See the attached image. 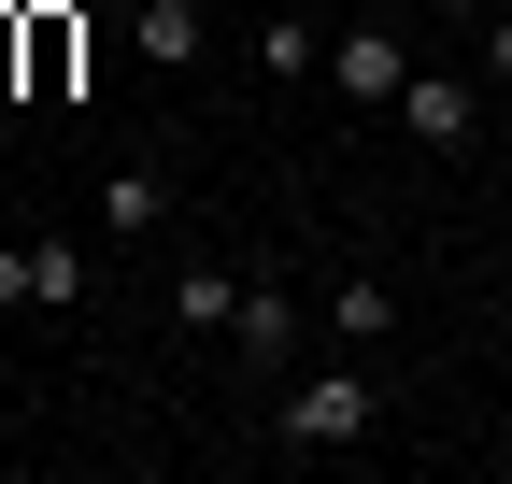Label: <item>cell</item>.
Returning <instances> with one entry per match:
<instances>
[{
	"mask_svg": "<svg viewBox=\"0 0 512 484\" xmlns=\"http://www.w3.org/2000/svg\"><path fill=\"white\" fill-rule=\"evenodd\" d=\"M370 371H299L285 385V413H271V442H299V456H342V442H370Z\"/></svg>",
	"mask_w": 512,
	"mask_h": 484,
	"instance_id": "1",
	"label": "cell"
},
{
	"mask_svg": "<svg viewBox=\"0 0 512 484\" xmlns=\"http://www.w3.org/2000/svg\"><path fill=\"white\" fill-rule=\"evenodd\" d=\"M299 342H313V314H299L271 271H256V285H242V314H228V356H242V371H285Z\"/></svg>",
	"mask_w": 512,
	"mask_h": 484,
	"instance_id": "2",
	"label": "cell"
},
{
	"mask_svg": "<svg viewBox=\"0 0 512 484\" xmlns=\"http://www.w3.org/2000/svg\"><path fill=\"white\" fill-rule=\"evenodd\" d=\"M328 86L399 114V86H413V43H399V29H342V43H328Z\"/></svg>",
	"mask_w": 512,
	"mask_h": 484,
	"instance_id": "3",
	"label": "cell"
},
{
	"mask_svg": "<svg viewBox=\"0 0 512 484\" xmlns=\"http://www.w3.org/2000/svg\"><path fill=\"white\" fill-rule=\"evenodd\" d=\"M399 129H413L427 157H456V143L484 129V86H456V72H413V86H399Z\"/></svg>",
	"mask_w": 512,
	"mask_h": 484,
	"instance_id": "4",
	"label": "cell"
},
{
	"mask_svg": "<svg viewBox=\"0 0 512 484\" xmlns=\"http://www.w3.org/2000/svg\"><path fill=\"white\" fill-rule=\"evenodd\" d=\"M157 214H171V171H157V157H114V171H100V228H114V242H143Z\"/></svg>",
	"mask_w": 512,
	"mask_h": 484,
	"instance_id": "5",
	"label": "cell"
},
{
	"mask_svg": "<svg viewBox=\"0 0 512 484\" xmlns=\"http://www.w3.org/2000/svg\"><path fill=\"white\" fill-rule=\"evenodd\" d=\"M384 328H399V285H384V271H342V285H328V328H313V342H342V356H356V342H384Z\"/></svg>",
	"mask_w": 512,
	"mask_h": 484,
	"instance_id": "6",
	"label": "cell"
},
{
	"mask_svg": "<svg viewBox=\"0 0 512 484\" xmlns=\"http://www.w3.org/2000/svg\"><path fill=\"white\" fill-rule=\"evenodd\" d=\"M128 43H143V72H185V57H200V0H143Z\"/></svg>",
	"mask_w": 512,
	"mask_h": 484,
	"instance_id": "7",
	"label": "cell"
},
{
	"mask_svg": "<svg viewBox=\"0 0 512 484\" xmlns=\"http://www.w3.org/2000/svg\"><path fill=\"white\" fill-rule=\"evenodd\" d=\"M29 299L72 314V299H86V242H29Z\"/></svg>",
	"mask_w": 512,
	"mask_h": 484,
	"instance_id": "8",
	"label": "cell"
},
{
	"mask_svg": "<svg viewBox=\"0 0 512 484\" xmlns=\"http://www.w3.org/2000/svg\"><path fill=\"white\" fill-rule=\"evenodd\" d=\"M256 72H271V86H299V72H328V57H313V15H271V29H256Z\"/></svg>",
	"mask_w": 512,
	"mask_h": 484,
	"instance_id": "9",
	"label": "cell"
},
{
	"mask_svg": "<svg viewBox=\"0 0 512 484\" xmlns=\"http://www.w3.org/2000/svg\"><path fill=\"white\" fill-rule=\"evenodd\" d=\"M171 314H185V328H228V314H242V271H214V257H200V271L171 285Z\"/></svg>",
	"mask_w": 512,
	"mask_h": 484,
	"instance_id": "10",
	"label": "cell"
},
{
	"mask_svg": "<svg viewBox=\"0 0 512 484\" xmlns=\"http://www.w3.org/2000/svg\"><path fill=\"white\" fill-rule=\"evenodd\" d=\"M0 314H29V242H0Z\"/></svg>",
	"mask_w": 512,
	"mask_h": 484,
	"instance_id": "11",
	"label": "cell"
},
{
	"mask_svg": "<svg viewBox=\"0 0 512 484\" xmlns=\"http://www.w3.org/2000/svg\"><path fill=\"white\" fill-rule=\"evenodd\" d=\"M484 86H512V15H484Z\"/></svg>",
	"mask_w": 512,
	"mask_h": 484,
	"instance_id": "12",
	"label": "cell"
},
{
	"mask_svg": "<svg viewBox=\"0 0 512 484\" xmlns=\"http://www.w3.org/2000/svg\"><path fill=\"white\" fill-rule=\"evenodd\" d=\"M427 15H498V0H427Z\"/></svg>",
	"mask_w": 512,
	"mask_h": 484,
	"instance_id": "13",
	"label": "cell"
}]
</instances>
